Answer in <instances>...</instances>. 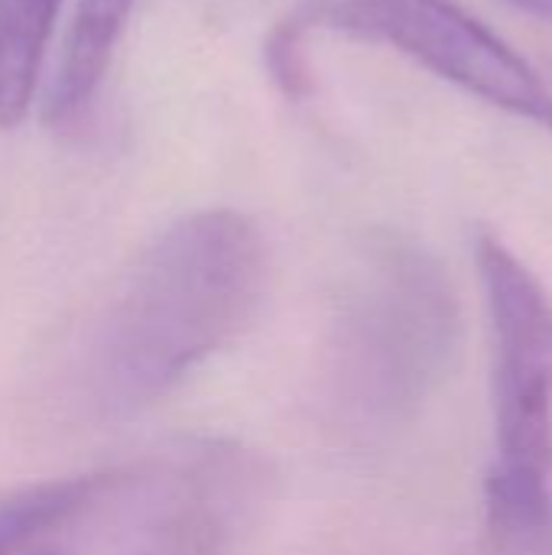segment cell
I'll return each mask as SVG.
<instances>
[{
    "mask_svg": "<svg viewBox=\"0 0 552 555\" xmlns=\"http://www.w3.org/2000/svg\"><path fill=\"white\" fill-rule=\"evenodd\" d=\"M270 247L234 208L163 228L124 270L81 351V393L101 416H130L238 341L264 309Z\"/></svg>",
    "mask_w": 552,
    "mask_h": 555,
    "instance_id": "1",
    "label": "cell"
},
{
    "mask_svg": "<svg viewBox=\"0 0 552 555\" xmlns=\"http://www.w3.org/2000/svg\"><path fill=\"white\" fill-rule=\"evenodd\" d=\"M462 309L442 263L403 234L361 244L325 338V400L358 433L410 423L452 374Z\"/></svg>",
    "mask_w": 552,
    "mask_h": 555,
    "instance_id": "2",
    "label": "cell"
},
{
    "mask_svg": "<svg viewBox=\"0 0 552 555\" xmlns=\"http://www.w3.org/2000/svg\"><path fill=\"white\" fill-rule=\"evenodd\" d=\"M495 341V465L485 481L488 520L508 537L537 530L552 478V296L498 237L475 241Z\"/></svg>",
    "mask_w": 552,
    "mask_h": 555,
    "instance_id": "3",
    "label": "cell"
},
{
    "mask_svg": "<svg viewBox=\"0 0 552 555\" xmlns=\"http://www.w3.org/2000/svg\"><path fill=\"white\" fill-rule=\"evenodd\" d=\"M299 20L390 46L491 107L552 130L540 72L452 0H303Z\"/></svg>",
    "mask_w": 552,
    "mask_h": 555,
    "instance_id": "4",
    "label": "cell"
},
{
    "mask_svg": "<svg viewBox=\"0 0 552 555\" xmlns=\"http://www.w3.org/2000/svg\"><path fill=\"white\" fill-rule=\"evenodd\" d=\"M260 488V465L231 446H195L150 472L120 555H224Z\"/></svg>",
    "mask_w": 552,
    "mask_h": 555,
    "instance_id": "5",
    "label": "cell"
},
{
    "mask_svg": "<svg viewBox=\"0 0 552 555\" xmlns=\"http://www.w3.org/2000/svg\"><path fill=\"white\" fill-rule=\"evenodd\" d=\"M143 468L85 472L26 485L0 498V555H39L36 550L85 524L88 517L130 501L143 485Z\"/></svg>",
    "mask_w": 552,
    "mask_h": 555,
    "instance_id": "6",
    "label": "cell"
},
{
    "mask_svg": "<svg viewBox=\"0 0 552 555\" xmlns=\"http://www.w3.org/2000/svg\"><path fill=\"white\" fill-rule=\"evenodd\" d=\"M137 0H78L52 75L46 120L72 124L98 94Z\"/></svg>",
    "mask_w": 552,
    "mask_h": 555,
    "instance_id": "7",
    "label": "cell"
},
{
    "mask_svg": "<svg viewBox=\"0 0 552 555\" xmlns=\"http://www.w3.org/2000/svg\"><path fill=\"white\" fill-rule=\"evenodd\" d=\"M59 10L62 0H0V127H16L36 98Z\"/></svg>",
    "mask_w": 552,
    "mask_h": 555,
    "instance_id": "8",
    "label": "cell"
},
{
    "mask_svg": "<svg viewBox=\"0 0 552 555\" xmlns=\"http://www.w3.org/2000/svg\"><path fill=\"white\" fill-rule=\"evenodd\" d=\"M303 29H306V23L299 16H293V20L280 23L264 46L267 68L286 98H306L312 88V72H309L306 49H303Z\"/></svg>",
    "mask_w": 552,
    "mask_h": 555,
    "instance_id": "9",
    "label": "cell"
},
{
    "mask_svg": "<svg viewBox=\"0 0 552 555\" xmlns=\"http://www.w3.org/2000/svg\"><path fill=\"white\" fill-rule=\"evenodd\" d=\"M504 3H511V7H517V10H524L530 16H540V20L552 23V0H504Z\"/></svg>",
    "mask_w": 552,
    "mask_h": 555,
    "instance_id": "10",
    "label": "cell"
},
{
    "mask_svg": "<svg viewBox=\"0 0 552 555\" xmlns=\"http://www.w3.org/2000/svg\"><path fill=\"white\" fill-rule=\"evenodd\" d=\"M39 555H62V553H52V550H42V553Z\"/></svg>",
    "mask_w": 552,
    "mask_h": 555,
    "instance_id": "11",
    "label": "cell"
}]
</instances>
